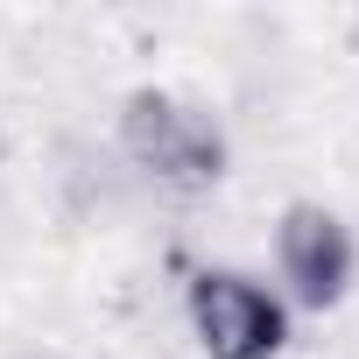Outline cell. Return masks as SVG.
I'll use <instances>...</instances> for the list:
<instances>
[{"label": "cell", "mask_w": 359, "mask_h": 359, "mask_svg": "<svg viewBox=\"0 0 359 359\" xmlns=\"http://www.w3.org/2000/svg\"><path fill=\"white\" fill-rule=\"evenodd\" d=\"M120 148H127L134 169H148L155 184H169V191H212L226 176L219 127L198 106L169 99V92H134L120 106Z\"/></svg>", "instance_id": "6da1fadb"}, {"label": "cell", "mask_w": 359, "mask_h": 359, "mask_svg": "<svg viewBox=\"0 0 359 359\" xmlns=\"http://www.w3.org/2000/svg\"><path fill=\"white\" fill-rule=\"evenodd\" d=\"M191 331L212 359H275L289 338V317L261 282L233 268H205L191 282Z\"/></svg>", "instance_id": "7a4b0ae2"}, {"label": "cell", "mask_w": 359, "mask_h": 359, "mask_svg": "<svg viewBox=\"0 0 359 359\" xmlns=\"http://www.w3.org/2000/svg\"><path fill=\"white\" fill-rule=\"evenodd\" d=\"M275 268H282L296 303L331 310L345 296V282H352V233L324 205H289L282 226H275Z\"/></svg>", "instance_id": "3957f363"}]
</instances>
